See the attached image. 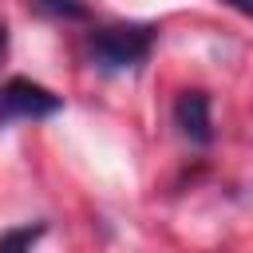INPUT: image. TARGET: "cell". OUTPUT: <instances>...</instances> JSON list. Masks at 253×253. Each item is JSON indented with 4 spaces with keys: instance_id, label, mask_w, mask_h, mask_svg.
<instances>
[{
    "instance_id": "obj_2",
    "label": "cell",
    "mask_w": 253,
    "mask_h": 253,
    "mask_svg": "<svg viewBox=\"0 0 253 253\" xmlns=\"http://www.w3.org/2000/svg\"><path fill=\"white\" fill-rule=\"evenodd\" d=\"M63 103L47 91V87H40V83H32V79H8L4 87H0V123L4 119H47V115H55Z\"/></svg>"
},
{
    "instance_id": "obj_4",
    "label": "cell",
    "mask_w": 253,
    "mask_h": 253,
    "mask_svg": "<svg viewBox=\"0 0 253 253\" xmlns=\"http://www.w3.org/2000/svg\"><path fill=\"white\" fill-rule=\"evenodd\" d=\"M43 16H55V20H87V4L83 0H32Z\"/></svg>"
},
{
    "instance_id": "obj_5",
    "label": "cell",
    "mask_w": 253,
    "mask_h": 253,
    "mask_svg": "<svg viewBox=\"0 0 253 253\" xmlns=\"http://www.w3.org/2000/svg\"><path fill=\"white\" fill-rule=\"evenodd\" d=\"M43 237V225H28V229H12L0 237V249H24V245H36Z\"/></svg>"
},
{
    "instance_id": "obj_6",
    "label": "cell",
    "mask_w": 253,
    "mask_h": 253,
    "mask_svg": "<svg viewBox=\"0 0 253 253\" xmlns=\"http://www.w3.org/2000/svg\"><path fill=\"white\" fill-rule=\"evenodd\" d=\"M229 8H237V12H245V16H253V0H225Z\"/></svg>"
},
{
    "instance_id": "obj_3",
    "label": "cell",
    "mask_w": 253,
    "mask_h": 253,
    "mask_svg": "<svg viewBox=\"0 0 253 253\" xmlns=\"http://www.w3.org/2000/svg\"><path fill=\"white\" fill-rule=\"evenodd\" d=\"M174 123L194 146L213 142V119H210V95L206 91H182L174 103Z\"/></svg>"
},
{
    "instance_id": "obj_1",
    "label": "cell",
    "mask_w": 253,
    "mask_h": 253,
    "mask_svg": "<svg viewBox=\"0 0 253 253\" xmlns=\"http://www.w3.org/2000/svg\"><path fill=\"white\" fill-rule=\"evenodd\" d=\"M150 43H154V32L150 28H138V24L103 28L91 40V59L103 71H126V67H138L150 55Z\"/></svg>"
},
{
    "instance_id": "obj_7",
    "label": "cell",
    "mask_w": 253,
    "mask_h": 253,
    "mask_svg": "<svg viewBox=\"0 0 253 253\" xmlns=\"http://www.w3.org/2000/svg\"><path fill=\"white\" fill-rule=\"evenodd\" d=\"M4 47H8V36H4V24H0V55H4Z\"/></svg>"
}]
</instances>
